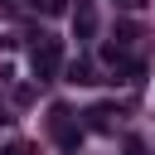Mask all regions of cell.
Here are the masks:
<instances>
[{"instance_id":"6da1fadb","label":"cell","mask_w":155,"mask_h":155,"mask_svg":"<svg viewBox=\"0 0 155 155\" xmlns=\"http://www.w3.org/2000/svg\"><path fill=\"white\" fill-rule=\"evenodd\" d=\"M29 68H34V78H39V82L58 78V73H63V44H58L53 34H39V44L29 48Z\"/></svg>"},{"instance_id":"7a4b0ae2","label":"cell","mask_w":155,"mask_h":155,"mask_svg":"<svg viewBox=\"0 0 155 155\" xmlns=\"http://www.w3.org/2000/svg\"><path fill=\"white\" fill-rule=\"evenodd\" d=\"M48 126H53L58 150H63V155H78V145H82V126L73 121V111H68V107H53V111H48Z\"/></svg>"},{"instance_id":"3957f363","label":"cell","mask_w":155,"mask_h":155,"mask_svg":"<svg viewBox=\"0 0 155 155\" xmlns=\"http://www.w3.org/2000/svg\"><path fill=\"white\" fill-rule=\"evenodd\" d=\"M73 39H97V10H92V0H78V10H73Z\"/></svg>"},{"instance_id":"277c9868","label":"cell","mask_w":155,"mask_h":155,"mask_svg":"<svg viewBox=\"0 0 155 155\" xmlns=\"http://www.w3.org/2000/svg\"><path fill=\"white\" fill-rule=\"evenodd\" d=\"M63 73H68V82H78V87H87V82H97V73H92V63H87V58H73V63H68Z\"/></svg>"},{"instance_id":"5b68a950","label":"cell","mask_w":155,"mask_h":155,"mask_svg":"<svg viewBox=\"0 0 155 155\" xmlns=\"http://www.w3.org/2000/svg\"><path fill=\"white\" fill-rule=\"evenodd\" d=\"M87 116H92V126H97V131H111V116H116V111H111V107H92Z\"/></svg>"},{"instance_id":"8992f818","label":"cell","mask_w":155,"mask_h":155,"mask_svg":"<svg viewBox=\"0 0 155 155\" xmlns=\"http://www.w3.org/2000/svg\"><path fill=\"white\" fill-rule=\"evenodd\" d=\"M126 155H145V145H140V140L131 136V140H126Z\"/></svg>"},{"instance_id":"52a82bcc","label":"cell","mask_w":155,"mask_h":155,"mask_svg":"<svg viewBox=\"0 0 155 155\" xmlns=\"http://www.w3.org/2000/svg\"><path fill=\"white\" fill-rule=\"evenodd\" d=\"M0 155H29V150H24V145H5Z\"/></svg>"},{"instance_id":"ba28073f","label":"cell","mask_w":155,"mask_h":155,"mask_svg":"<svg viewBox=\"0 0 155 155\" xmlns=\"http://www.w3.org/2000/svg\"><path fill=\"white\" fill-rule=\"evenodd\" d=\"M44 10H48V15H58V10H63V0H48V5H44Z\"/></svg>"}]
</instances>
